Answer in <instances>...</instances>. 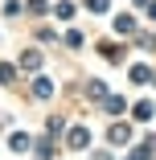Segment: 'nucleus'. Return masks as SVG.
I'll use <instances>...</instances> for the list:
<instances>
[{
  "label": "nucleus",
  "mask_w": 156,
  "mask_h": 160,
  "mask_svg": "<svg viewBox=\"0 0 156 160\" xmlns=\"http://www.w3.org/2000/svg\"><path fill=\"white\" fill-rule=\"evenodd\" d=\"M21 66H25V70H37V66H41V53H33V49H29V53L21 58Z\"/></svg>",
  "instance_id": "3"
},
{
  "label": "nucleus",
  "mask_w": 156,
  "mask_h": 160,
  "mask_svg": "<svg viewBox=\"0 0 156 160\" xmlns=\"http://www.w3.org/2000/svg\"><path fill=\"white\" fill-rule=\"evenodd\" d=\"M86 8L90 12H107V0H86Z\"/></svg>",
  "instance_id": "8"
},
{
  "label": "nucleus",
  "mask_w": 156,
  "mask_h": 160,
  "mask_svg": "<svg viewBox=\"0 0 156 160\" xmlns=\"http://www.w3.org/2000/svg\"><path fill=\"white\" fill-rule=\"evenodd\" d=\"M115 29H119V33H132L136 21H132V17H115Z\"/></svg>",
  "instance_id": "6"
},
{
  "label": "nucleus",
  "mask_w": 156,
  "mask_h": 160,
  "mask_svg": "<svg viewBox=\"0 0 156 160\" xmlns=\"http://www.w3.org/2000/svg\"><path fill=\"white\" fill-rule=\"evenodd\" d=\"M8 144H13V152H25V148H29V136H25V132H17Z\"/></svg>",
  "instance_id": "5"
},
{
  "label": "nucleus",
  "mask_w": 156,
  "mask_h": 160,
  "mask_svg": "<svg viewBox=\"0 0 156 160\" xmlns=\"http://www.w3.org/2000/svg\"><path fill=\"white\" fill-rule=\"evenodd\" d=\"M90 144V132H86V127H74V132H70V148H86Z\"/></svg>",
  "instance_id": "1"
},
{
  "label": "nucleus",
  "mask_w": 156,
  "mask_h": 160,
  "mask_svg": "<svg viewBox=\"0 0 156 160\" xmlns=\"http://www.w3.org/2000/svg\"><path fill=\"white\" fill-rule=\"evenodd\" d=\"M33 94H37V99H49V94H53L49 78H37V82H33Z\"/></svg>",
  "instance_id": "2"
},
{
  "label": "nucleus",
  "mask_w": 156,
  "mask_h": 160,
  "mask_svg": "<svg viewBox=\"0 0 156 160\" xmlns=\"http://www.w3.org/2000/svg\"><path fill=\"white\" fill-rule=\"evenodd\" d=\"M132 78H136V82H148L152 74H148V66H136V70H132Z\"/></svg>",
  "instance_id": "7"
},
{
  "label": "nucleus",
  "mask_w": 156,
  "mask_h": 160,
  "mask_svg": "<svg viewBox=\"0 0 156 160\" xmlns=\"http://www.w3.org/2000/svg\"><path fill=\"white\" fill-rule=\"evenodd\" d=\"M111 140H115V144H128V140H132V132H128V123H123V127H111Z\"/></svg>",
  "instance_id": "4"
}]
</instances>
